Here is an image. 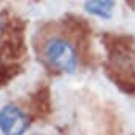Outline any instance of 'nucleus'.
Segmentation results:
<instances>
[{
  "label": "nucleus",
  "instance_id": "nucleus-3",
  "mask_svg": "<svg viewBox=\"0 0 135 135\" xmlns=\"http://www.w3.org/2000/svg\"><path fill=\"white\" fill-rule=\"evenodd\" d=\"M84 10L91 16H97L100 19H111L114 2L113 0H88L84 5Z\"/></svg>",
  "mask_w": 135,
  "mask_h": 135
},
{
  "label": "nucleus",
  "instance_id": "nucleus-1",
  "mask_svg": "<svg viewBox=\"0 0 135 135\" xmlns=\"http://www.w3.org/2000/svg\"><path fill=\"white\" fill-rule=\"evenodd\" d=\"M43 57L56 72L73 73L78 67V54L75 48L62 37H51L45 41Z\"/></svg>",
  "mask_w": 135,
  "mask_h": 135
},
{
  "label": "nucleus",
  "instance_id": "nucleus-2",
  "mask_svg": "<svg viewBox=\"0 0 135 135\" xmlns=\"http://www.w3.org/2000/svg\"><path fill=\"white\" fill-rule=\"evenodd\" d=\"M27 129L29 118L19 107L8 103L0 108V132L3 135H24Z\"/></svg>",
  "mask_w": 135,
  "mask_h": 135
}]
</instances>
